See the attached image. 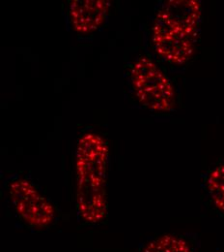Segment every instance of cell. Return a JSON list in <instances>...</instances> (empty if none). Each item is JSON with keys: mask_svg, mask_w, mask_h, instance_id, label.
<instances>
[{"mask_svg": "<svg viewBox=\"0 0 224 252\" xmlns=\"http://www.w3.org/2000/svg\"><path fill=\"white\" fill-rule=\"evenodd\" d=\"M206 186L216 208L224 213V164L218 166L209 173Z\"/></svg>", "mask_w": 224, "mask_h": 252, "instance_id": "cell-7", "label": "cell"}, {"mask_svg": "<svg viewBox=\"0 0 224 252\" xmlns=\"http://www.w3.org/2000/svg\"><path fill=\"white\" fill-rule=\"evenodd\" d=\"M9 195L17 214L35 228L50 226L55 220V210L50 201L32 183L18 178L9 184Z\"/></svg>", "mask_w": 224, "mask_h": 252, "instance_id": "cell-4", "label": "cell"}, {"mask_svg": "<svg viewBox=\"0 0 224 252\" xmlns=\"http://www.w3.org/2000/svg\"><path fill=\"white\" fill-rule=\"evenodd\" d=\"M108 147L96 133L82 135L75 155L76 208L80 219L90 224L103 220L107 215Z\"/></svg>", "mask_w": 224, "mask_h": 252, "instance_id": "cell-1", "label": "cell"}, {"mask_svg": "<svg viewBox=\"0 0 224 252\" xmlns=\"http://www.w3.org/2000/svg\"><path fill=\"white\" fill-rule=\"evenodd\" d=\"M130 80L139 103L153 112H170L175 106L173 87L160 67L141 56L131 67Z\"/></svg>", "mask_w": 224, "mask_h": 252, "instance_id": "cell-2", "label": "cell"}, {"mask_svg": "<svg viewBox=\"0 0 224 252\" xmlns=\"http://www.w3.org/2000/svg\"><path fill=\"white\" fill-rule=\"evenodd\" d=\"M143 252H192L189 243L174 235H163L149 242Z\"/></svg>", "mask_w": 224, "mask_h": 252, "instance_id": "cell-6", "label": "cell"}, {"mask_svg": "<svg viewBox=\"0 0 224 252\" xmlns=\"http://www.w3.org/2000/svg\"><path fill=\"white\" fill-rule=\"evenodd\" d=\"M110 2L107 0H75L69 7V19L73 30L89 34L99 30L106 20Z\"/></svg>", "mask_w": 224, "mask_h": 252, "instance_id": "cell-5", "label": "cell"}, {"mask_svg": "<svg viewBox=\"0 0 224 252\" xmlns=\"http://www.w3.org/2000/svg\"><path fill=\"white\" fill-rule=\"evenodd\" d=\"M199 32L178 24L160 13L152 28V43L160 58L171 64L182 65L194 55Z\"/></svg>", "mask_w": 224, "mask_h": 252, "instance_id": "cell-3", "label": "cell"}]
</instances>
